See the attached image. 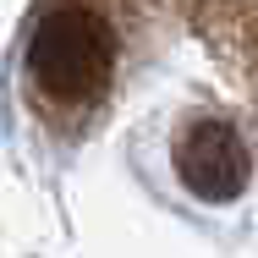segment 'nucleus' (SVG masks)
Instances as JSON below:
<instances>
[{"label": "nucleus", "instance_id": "1", "mask_svg": "<svg viewBox=\"0 0 258 258\" xmlns=\"http://www.w3.org/2000/svg\"><path fill=\"white\" fill-rule=\"evenodd\" d=\"M28 72L55 104H88L104 94V83L115 72V33L94 11H77V6L50 11L33 28Z\"/></svg>", "mask_w": 258, "mask_h": 258}, {"label": "nucleus", "instance_id": "2", "mask_svg": "<svg viewBox=\"0 0 258 258\" xmlns=\"http://www.w3.org/2000/svg\"><path fill=\"white\" fill-rule=\"evenodd\" d=\"M176 170H181V181H187L198 198L225 204V198H236V192L247 187L253 159H247V143L236 138V126L198 121V126L181 138V149H176Z\"/></svg>", "mask_w": 258, "mask_h": 258}]
</instances>
